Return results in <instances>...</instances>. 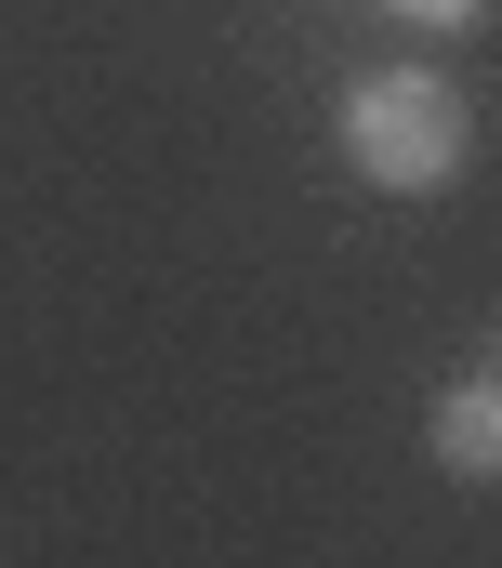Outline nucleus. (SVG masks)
<instances>
[{
    "label": "nucleus",
    "instance_id": "obj_1",
    "mask_svg": "<svg viewBox=\"0 0 502 568\" xmlns=\"http://www.w3.org/2000/svg\"><path fill=\"white\" fill-rule=\"evenodd\" d=\"M344 159H358V185H383V199H436L476 159L463 80H436V67H358L344 80Z\"/></svg>",
    "mask_w": 502,
    "mask_h": 568
},
{
    "label": "nucleus",
    "instance_id": "obj_2",
    "mask_svg": "<svg viewBox=\"0 0 502 568\" xmlns=\"http://www.w3.org/2000/svg\"><path fill=\"white\" fill-rule=\"evenodd\" d=\"M436 463L450 476H502V371H476V384L436 397Z\"/></svg>",
    "mask_w": 502,
    "mask_h": 568
},
{
    "label": "nucleus",
    "instance_id": "obj_3",
    "mask_svg": "<svg viewBox=\"0 0 502 568\" xmlns=\"http://www.w3.org/2000/svg\"><path fill=\"white\" fill-rule=\"evenodd\" d=\"M383 13H396V27H476L490 0H383Z\"/></svg>",
    "mask_w": 502,
    "mask_h": 568
}]
</instances>
